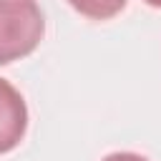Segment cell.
<instances>
[{
	"label": "cell",
	"instance_id": "obj_1",
	"mask_svg": "<svg viewBox=\"0 0 161 161\" xmlns=\"http://www.w3.org/2000/svg\"><path fill=\"white\" fill-rule=\"evenodd\" d=\"M45 33V18L33 0H0V65L30 55Z\"/></svg>",
	"mask_w": 161,
	"mask_h": 161
},
{
	"label": "cell",
	"instance_id": "obj_2",
	"mask_svg": "<svg viewBox=\"0 0 161 161\" xmlns=\"http://www.w3.org/2000/svg\"><path fill=\"white\" fill-rule=\"evenodd\" d=\"M28 128V106L20 96V91L0 78V153L13 151Z\"/></svg>",
	"mask_w": 161,
	"mask_h": 161
},
{
	"label": "cell",
	"instance_id": "obj_3",
	"mask_svg": "<svg viewBox=\"0 0 161 161\" xmlns=\"http://www.w3.org/2000/svg\"><path fill=\"white\" fill-rule=\"evenodd\" d=\"M70 8L91 20H108L126 8V0H68Z\"/></svg>",
	"mask_w": 161,
	"mask_h": 161
},
{
	"label": "cell",
	"instance_id": "obj_4",
	"mask_svg": "<svg viewBox=\"0 0 161 161\" xmlns=\"http://www.w3.org/2000/svg\"><path fill=\"white\" fill-rule=\"evenodd\" d=\"M101 161H148V158H143L138 153H131V151H116V153H108Z\"/></svg>",
	"mask_w": 161,
	"mask_h": 161
},
{
	"label": "cell",
	"instance_id": "obj_5",
	"mask_svg": "<svg viewBox=\"0 0 161 161\" xmlns=\"http://www.w3.org/2000/svg\"><path fill=\"white\" fill-rule=\"evenodd\" d=\"M146 5H151V8H161V0H143Z\"/></svg>",
	"mask_w": 161,
	"mask_h": 161
}]
</instances>
